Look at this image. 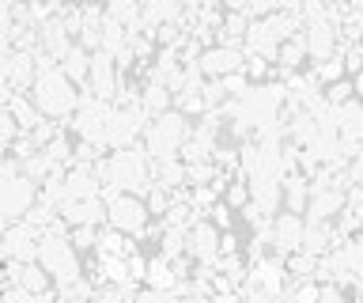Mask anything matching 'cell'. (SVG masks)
<instances>
[{"label":"cell","mask_w":363,"mask_h":303,"mask_svg":"<svg viewBox=\"0 0 363 303\" xmlns=\"http://www.w3.org/2000/svg\"><path fill=\"white\" fill-rule=\"evenodd\" d=\"M193 137V118H186L178 106H170L167 114H159L147 121V129H144V148L152 160H167V155H178L182 152V144H186Z\"/></svg>","instance_id":"obj_2"},{"label":"cell","mask_w":363,"mask_h":303,"mask_svg":"<svg viewBox=\"0 0 363 303\" xmlns=\"http://www.w3.org/2000/svg\"><path fill=\"white\" fill-rule=\"evenodd\" d=\"M223 87H227V95H231V99H242V95H250L254 80L246 76V69H238V72H231V76H223Z\"/></svg>","instance_id":"obj_21"},{"label":"cell","mask_w":363,"mask_h":303,"mask_svg":"<svg viewBox=\"0 0 363 303\" xmlns=\"http://www.w3.org/2000/svg\"><path fill=\"white\" fill-rule=\"evenodd\" d=\"M42 254V231L27 220H11L4 224L0 235V258H16V262H38Z\"/></svg>","instance_id":"obj_6"},{"label":"cell","mask_w":363,"mask_h":303,"mask_svg":"<svg viewBox=\"0 0 363 303\" xmlns=\"http://www.w3.org/2000/svg\"><path fill=\"white\" fill-rule=\"evenodd\" d=\"M220 4H223V12H246L250 0H220Z\"/></svg>","instance_id":"obj_22"},{"label":"cell","mask_w":363,"mask_h":303,"mask_svg":"<svg viewBox=\"0 0 363 303\" xmlns=\"http://www.w3.org/2000/svg\"><path fill=\"white\" fill-rule=\"evenodd\" d=\"M359 92H356V76H345V80H337V84H329L325 87V99L333 106H340V103H348V99H356Z\"/></svg>","instance_id":"obj_19"},{"label":"cell","mask_w":363,"mask_h":303,"mask_svg":"<svg viewBox=\"0 0 363 303\" xmlns=\"http://www.w3.org/2000/svg\"><path fill=\"white\" fill-rule=\"evenodd\" d=\"M201 69H204V76H231V72H238V69H246V50H235V46H208L204 50V57H201Z\"/></svg>","instance_id":"obj_11"},{"label":"cell","mask_w":363,"mask_h":303,"mask_svg":"<svg viewBox=\"0 0 363 303\" xmlns=\"http://www.w3.org/2000/svg\"><path fill=\"white\" fill-rule=\"evenodd\" d=\"M79 95H84V87H76L68 80V72L61 65H53V69L38 72V80L30 87V99L42 106L45 118H72L76 106H79Z\"/></svg>","instance_id":"obj_1"},{"label":"cell","mask_w":363,"mask_h":303,"mask_svg":"<svg viewBox=\"0 0 363 303\" xmlns=\"http://www.w3.org/2000/svg\"><path fill=\"white\" fill-rule=\"evenodd\" d=\"M38 194H42V182L23 171L11 178H0V216H4V224L27 216L34 209V201H38Z\"/></svg>","instance_id":"obj_4"},{"label":"cell","mask_w":363,"mask_h":303,"mask_svg":"<svg viewBox=\"0 0 363 303\" xmlns=\"http://www.w3.org/2000/svg\"><path fill=\"white\" fill-rule=\"evenodd\" d=\"M325 4H345V0H325Z\"/></svg>","instance_id":"obj_25"},{"label":"cell","mask_w":363,"mask_h":303,"mask_svg":"<svg viewBox=\"0 0 363 303\" xmlns=\"http://www.w3.org/2000/svg\"><path fill=\"white\" fill-rule=\"evenodd\" d=\"M303 235H306V216H303V212L280 209L277 216H272V246H277V254L288 258L291 250H299Z\"/></svg>","instance_id":"obj_8"},{"label":"cell","mask_w":363,"mask_h":303,"mask_svg":"<svg viewBox=\"0 0 363 303\" xmlns=\"http://www.w3.org/2000/svg\"><path fill=\"white\" fill-rule=\"evenodd\" d=\"M345 205H348V189L345 186H311L306 220H337Z\"/></svg>","instance_id":"obj_9"},{"label":"cell","mask_w":363,"mask_h":303,"mask_svg":"<svg viewBox=\"0 0 363 303\" xmlns=\"http://www.w3.org/2000/svg\"><path fill=\"white\" fill-rule=\"evenodd\" d=\"M306 205H311V178L306 175H288L284 178V209L303 212L306 216Z\"/></svg>","instance_id":"obj_15"},{"label":"cell","mask_w":363,"mask_h":303,"mask_svg":"<svg viewBox=\"0 0 363 303\" xmlns=\"http://www.w3.org/2000/svg\"><path fill=\"white\" fill-rule=\"evenodd\" d=\"M106 205H110V224H113V228H121V231H129V235H144L152 212H147V201L140 194H129V189L118 186L106 197Z\"/></svg>","instance_id":"obj_5"},{"label":"cell","mask_w":363,"mask_h":303,"mask_svg":"<svg viewBox=\"0 0 363 303\" xmlns=\"http://www.w3.org/2000/svg\"><path fill=\"white\" fill-rule=\"evenodd\" d=\"M144 201H147V212H152V216H167V209L174 205V189H167L163 182H152Z\"/></svg>","instance_id":"obj_17"},{"label":"cell","mask_w":363,"mask_h":303,"mask_svg":"<svg viewBox=\"0 0 363 303\" xmlns=\"http://www.w3.org/2000/svg\"><path fill=\"white\" fill-rule=\"evenodd\" d=\"M38 262L53 273L57 285H72L84 277V254L72 246L68 235H42V254Z\"/></svg>","instance_id":"obj_3"},{"label":"cell","mask_w":363,"mask_h":303,"mask_svg":"<svg viewBox=\"0 0 363 303\" xmlns=\"http://www.w3.org/2000/svg\"><path fill=\"white\" fill-rule=\"evenodd\" d=\"M337 121H340V137L363 141V99H348V103L337 106Z\"/></svg>","instance_id":"obj_14"},{"label":"cell","mask_w":363,"mask_h":303,"mask_svg":"<svg viewBox=\"0 0 363 303\" xmlns=\"http://www.w3.org/2000/svg\"><path fill=\"white\" fill-rule=\"evenodd\" d=\"M220 239H223V228H216L208 216H201L189 228V254L197 262H216L220 258Z\"/></svg>","instance_id":"obj_10"},{"label":"cell","mask_w":363,"mask_h":303,"mask_svg":"<svg viewBox=\"0 0 363 303\" xmlns=\"http://www.w3.org/2000/svg\"><path fill=\"white\" fill-rule=\"evenodd\" d=\"M204 216H208L212 224H216V228H223V231H231L235 228V209L231 205H227V201L220 197V201H216V205L208 209V212H204Z\"/></svg>","instance_id":"obj_20"},{"label":"cell","mask_w":363,"mask_h":303,"mask_svg":"<svg viewBox=\"0 0 363 303\" xmlns=\"http://www.w3.org/2000/svg\"><path fill=\"white\" fill-rule=\"evenodd\" d=\"M140 103L147 110V118H159V114H167V110L174 106V92H170L167 84H159V80H147L144 92H140Z\"/></svg>","instance_id":"obj_13"},{"label":"cell","mask_w":363,"mask_h":303,"mask_svg":"<svg viewBox=\"0 0 363 303\" xmlns=\"http://www.w3.org/2000/svg\"><path fill=\"white\" fill-rule=\"evenodd\" d=\"M121 69H118V57H113L110 50H95L91 53V92H95L99 99H118V92H121Z\"/></svg>","instance_id":"obj_7"},{"label":"cell","mask_w":363,"mask_h":303,"mask_svg":"<svg viewBox=\"0 0 363 303\" xmlns=\"http://www.w3.org/2000/svg\"><path fill=\"white\" fill-rule=\"evenodd\" d=\"M356 92H359V99H363V72H356Z\"/></svg>","instance_id":"obj_24"},{"label":"cell","mask_w":363,"mask_h":303,"mask_svg":"<svg viewBox=\"0 0 363 303\" xmlns=\"http://www.w3.org/2000/svg\"><path fill=\"white\" fill-rule=\"evenodd\" d=\"M314 69H318V80H322L325 87H329V84H337V80H345V76H348L345 53H333V57H329V61H318Z\"/></svg>","instance_id":"obj_18"},{"label":"cell","mask_w":363,"mask_h":303,"mask_svg":"<svg viewBox=\"0 0 363 303\" xmlns=\"http://www.w3.org/2000/svg\"><path fill=\"white\" fill-rule=\"evenodd\" d=\"M99 235H102V228H95V224H72L68 239H72V246L87 258V254H95V250H99Z\"/></svg>","instance_id":"obj_16"},{"label":"cell","mask_w":363,"mask_h":303,"mask_svg":"<svg viewBox=\"0 0 363 303\" xmlns=\"http://www.w3.org/2000/svg\"><path fill=\"white\" fill-rule=\"evenodd\" d=\"M61 69L68 72V80H72L76 87H87L91 84V50L76 42V46L68 50V57L61 61Z\"/></svg>","instance_id":"obj_12"},{"label":"cell","mask_w":363,"mask_h":303,"mask_svg":"<svg viewBox=\"0 0 363 303\" xmlns=\"http://www.w3.org/2000/svg\"><path fill=\"white\" fill-rule=\"evenodd\" d=\"M284 12H303V0H277Z\"/></svg>","instance_id":"obj_23"}]
</instances>
